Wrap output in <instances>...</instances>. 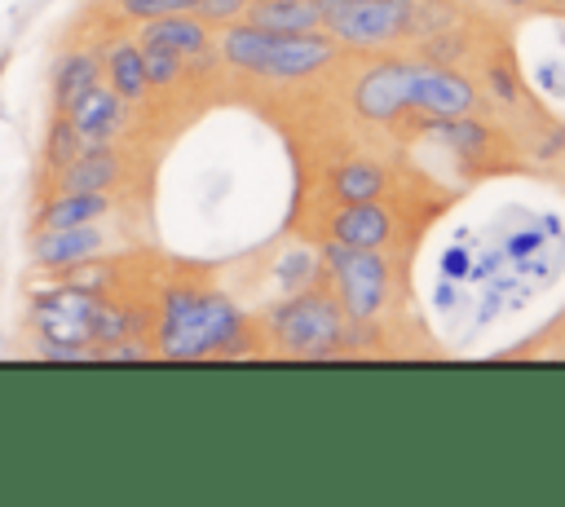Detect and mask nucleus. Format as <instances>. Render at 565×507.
I'll use <instances>...</instances> for the list:
<instances>
[{
  "label": "nucleus",
  "mask_w": 565,
  "mask_h": 507,
  "mask_svg": "<svg viewBox=\"0 0 565 507\" xmlns=\"http://www.w3.org/2000/svg\"><path fill=\"white\" fill-rule=\"evenodd\" d=\"M477 101L472 84L446 66H411V62H384L366 71L353 88V106L366 119L388 123L402 110H424V115H468Z\"/></svg>",
  "instance_id": "nucleus-1"
},
{
  "label": "nucleus",
  "mask_w": 565,
  "mask_h": 507,
  "mask_svg": "<svg viewBox=\"0 0 565 507\" xmlns=\"http://www.w3.org/2000/svg\"><path fill=\"white\" fill-rule=\"evenodd\" d=\"M243 339V313L234 309L230 295L221 291H199V287H172L159 309V331L154 348L163 357L190 362V357H225L238 353Z\"/></svg>",
  "instance_id": "nucleus-2"
},
{
  "label": "nucleus",
  "mask_w": 565,
  "mask_h": 507,
  "mask_svg": "<svg viewBox=\"0 0 565 507\" xmlns=\"http://www.w3.org/2000/svg\"><path fill=\"white\" fill-rule=\"evenodd\" d=\"M269 335L282 353L296 357H331L335 344L344 339V309L322 291H300L291 300H282L269 313Z\"/></svg>",
  "instance_id": "nucleus-3"
},
{
  "label": "nucleus",
  "mask_w": 565,
  "mask_h": 507,
  "mask_svg": "<svg viewBox=\"0 0 565 507\" xmlns=\"http://www.w3.org/2000/svg\"><path fill=\"white\" fill-rule=\"evenodd\" d=\"M102 291L93 287H75V282H53L44 291H31V309L26 322L35 331V339H53V344H93V322L102 309Z\"/></svg>",
  "instance_id": "nucleus-4"
},
{
  "label": "nucleus",
  "mask_w": 565,
  "mask_h": 507,
  "mask_svg": "<svg viewBox=\"0 0 565 507\" xmlns=\"http://www.w3.org/2000/svg\"><path fill=\"white\" fill-rule=\"evenodd\" d=\"M331 273L340 282V309L353 322H366L380 313L384 304V287H388V269L375 256V247H349V242H331L327 247Z\"/></svg>",
  "instance_id": "nucleus-5"
},
{
  "label": "nucleus",
  "mask_w": 565,
  "mask_h": 507,
  "mask_svg": "<svg viewBox=\"0 0 565 507\" xmlns=\"http://www.w3.org/2000/svg\"><path fill=\"white\" fill-rule=\"evenodd\" d=\"M331 40L344 44H384L411 22V0H353L335 13H322Z\"/></svg>",
  "instance_id": "nucleus-6"
},
{
  "label": "nucleus",
  "mask_w": 565,
  "mask_h": 507,
  "mask_svg": "<svg viewBox=\"0 0 565 507\" xmlns=\"http://www.w3.org/2000/svg\"><path fill=\"white\" fill-rule=\"evenodd\" d=\"M106 247V234L97 220L66 225V229H31V265L40 273H71L75 265H88Z\"/></svg>",
  "instance_id": "nucleus-7"
},
{
  "label": "nucleus",
  "mask_w": 565,
  "mask_h": 507,
  "mask_svg": "<svg viewBox=\"0 0 565 507\" xmlns=\"http://www.w3.org/2000/svg\"><path fill=\"white\" fill-rule=\"evenodd\" d=\"M335 57V40L331 35H313V31H296V35H278L269 31V44L256 62V75L269 79H300L318 66H327Z\"/></svg>",
  "instance_id": "nucleus-8"
},
{
  "label": "nucleus",
  "mask_w": 565,
  "mask_h": 507,
  "mask_svg": "<svg viewBox=\"0 0 565 507\" xmlns=\"http://www.w3.org/2000/svg\"><path fill=\"white\" fill-rule=\"evenodd\" d=\"M62 115L71 119V128L79 132L84 145H97V141H115V137L124 132V123H128V101H124L119 93H110L106 79H97V84L84 88Z\"/></svg>",
  "instance_id": "nucleus-9"
},
{
  "label": "nucleus",
  "mask_w": 565,
  "mask_h": 507,
  "mask_svg": "<svg viewBox=\"0 0 565 507\" xmlns=\"http://www.w3.org/2000/svg\"><path fill=\"white\" fill-rule=\"evenodd\" d=\"M124 176V154L110 145V141H97V145H79V154L71 163H62L49 181H44V194H66V190H102L110 194Z\"/></svg>",
  "instance_id": "nucleus-10"
},
{
  "label": "nucleus",
  "mask_w": 565,
  "mask_h": 507,
  "mask_svg": "<svg viewBox=\"0 0 565 507\" xmlns=\"http://www.w3.org/2000/svg\"><path fill=\"white\" fill-rule=\"evenodd\" d=\"M110 194L102 190H66V194H44L35 216H31V229H66V225H88V220H102L110 212Z\"/></svg>",
  "instance_id": "nucleus-11"
},
{
  "label": "nucleus",
  "mask_w": 565,
  "mask_h": 507,
  "mask_svg": "<svg viewBox=\"0 0 565 507\" xmlns=\"http://www.w3.org/2000/svg\"><path fill=\"white\" fill-rule=\"evenodd\" d=\"M102 75L110 84V93H119L128 106L146 101L150 93V79H146V66H141V44L137 40H110L106 53H102Z\"/></svg>",
  "instance_id": "nucleus-12"
},
{
  "label": "nucleus",
  "mask_w": 565,
  "mask_h": 507,
  "mask_svg": "<svg viewBox=\"0 0 565 507\" xmlns=\"http://www.w3.org/2000/svg\"><path fill=\"white\" fill-rule=\"evenodd\" d=\"M137 40L168 44V48H172V53H181V57H207V53H212V35H207L203 18H194V13L150 18V22H141V35H137Z\"/></svg>",
  "instance_id": "nucleus-13"
},
{
  "label": "nucleus",
  "mask_w": 565,
  "mask_h": 507,
  "mask_svg": "<svg viewBox=\"0 0 565 507\" xmlns=\"http://www.w3.org/2000/svg\"><path fill=\"white\" fill-rule=\"evenodd\" d=\"M102 79V57L93 48H66L53 71V110H66L84 88Z\"/></svg>",
  "instance_id": "nucleus-14"
},
{
  "label": "nucleus",
  "mask_w": 565,
  "mask_h": 507,
  "mask_svg": "<svg viewBox=\"0 0 565 507\" xmlns=\"http://www.w3.org/2000/svg\"><path fill=\"white\" fill-rule=\"evenodd\" d=\"M247 22L278 35H296V31H313L322 22V9L318 0H256L247 4Z\"/></svg>",
  "instance_id": "nucleus-15"
},
{
  "label": "nucleus",
  "mask_w": 565,
  "mask_h": 507,
  "mask_svg": "<svg viewBox=\"0 0 565 507\" xmlns=\"http://www.w3.org/2000/svg\"><path fill=\"white\" fill-rule=\"evenodd\" d=\"M335 229V242H349V247H380L393 229L388 212H380L375 203H344V212L331 220Z\"/></svg>",
  "instance_id": "nucleus-16"
},
{
  "label": "nucleus",
  "mask_w": 565,
  "mask_h": 507,
  "mask_svg": "<svg viewBox=\"0 0 565 507\" xmlns=\"http://www.w3.org/2000/svg\"><path fill=\"white\" fill-rule=\"evenodd\" d=\"M428 128H433L441 141H450L459 154H486V145H490V132H486L477 119H459V115H433V119H428Z\"/></svg>",
  "instance_id": "nucleus-17"
},
{
  "label": "nucleus",
  "mask_w": 565,
  "mask_h": 507,
  "mask_svg": "<svg viewBox=\"0 0 565 507\" xmlns=\"http://www.w3.org/2000/svg\"><path fill=\"white\" fill-rule=\"evenodd\" d=\"M380 190H384V172L375 163H349L335 172V194L344 203H375Z\"/></svg>",
  "instance_id": "nucleus-18"
},
{
  "label": "nucleus",
  "mask_w": 565,
  "mask_h": 507,
  "mask_svg": "<svg viewBox=\"0 0 565 507\" xmlns=\"http://www.w3.org/2000/svg\"><path fill=\"white\" fill-rule=\"evenodd\" d=\"M79 132L71 128V119L62 110H53V123H49V137H44V176H53L62 163H71L79 154Z\"/></svg>",
  "instance_id": "nucleus-19"
},
{
  "label": "nucleus",
  "mask_w": 565,
  "mask_h": 507,
  "mask_svg": "<svg viewBox=\"0 0 565 507\" xmlns=\"http://www.w3.org/2000/svg\"><path fill=\"white\" fill-rule=\"evenodd\" d=\"M141 44V66H146V79L150 88H172L181 79V53H172L168 44H154V40H137Z\"/></svg>",
  "instance_id": "nucleus-20"
},
{
  "label": "nucleus",
  "mask_w": 565,
  "mask_h": 507,
  "mask_svg": "<svg viewBox=\"0 0 565 507\" xmlns=\"http://www.w3.org/2000/svg\"><path fill=\"white\" fill-rule=\"evenodd\" d=\"M199 0H115V13L128 22H150V18H168V13H194Z\"/></svg>",
  "instance_id": "nucleus-21"
},
{
  "label": "nucleus",
  "mask_w": 565,
  "mask_h": 507,
  "mask_svg": "<svg viewBox=\"0 0 565 507\" xmlns=\"http://www.w3.org/2000/svg\"><path fill=\"white\" fill-rule=\"evenodd\" d=\"M35 357H44V362H93V344H53V339H35Z\"/></svg>",
  "instance_id": "nucleus-22"
},
{
  "label": "nucleus",
  "mask_w": 565,
  "mask_h": 507,
  "mask_svg": "<svg viewBox=\"0 0 565 507\" xmlns=\"http://www.w3.org/2000/svg\"><path fill=\"white\" fill-rule=\"evenodd\" d=\"M247 4H252V0H199L194 13H199L203 22H230V18L247 13Z\"/></svg>",
  "instance_id": "nucleus-23"
},
{
  "label": "nucleus",
  "mask_w": 565,
  "mask_h": 507,
  "mask_svg": "<svg viewBox=\"0 0 565 507\" xmlns=\"http://www.w3.org/2000/svg\"><path fill=\"white\" fill-rule=\"evenodd\" d=\"M486 79H490V93H494L499 101H512V97H516V84H512V75H508L503 66H490Z\"/></svg>",
  "instance_id": "nucleus-24"
},
{
  "label": "nucleus",
  "mask_w": 565,
  "mask_h": 507,
  "mask_svg": "<svg viewBox=\"0 0 565 507\" xmlns=\"http://www.w3.org/2000/svg\"><path fill=\"white\" fill-rule=\"evenodd\" d=\"M411 22H415V26H419V31H424V26H428V31H433V26H450V22H455V18H450V13H446V9H441V4H433V9H419V13H415V9H411Z\"/></svg>",
  "instance_id": "nucleus-25"
},
{
  "label": "nucleus",
  "mask_w": 565,
  "mask_h": 507,
  "mask_svg": "<svg viewBox=\"0 0 565 507\" xmlns=\"http://www.w3.org/2000/svg\"><path fill=\"white\" fill-rule=\"evenodd\" d=\"M468 269H472V265H468V251H463V247H450V251L441 256V273H446V278H468Z\"/></svg>",
  "instance_id": "nucleus-26"
},
{
  "label": "nucleus",
  "mask_w": 565,
  "mask_h": 507,
  "mask_svg": "<svg viewBox=\"0 0 565 507\" xmlns=\"http://www.w3.org/2000/svg\"><path fill=\"white\" fill-rule=\"evenodd\" d=\"M534 247H539V234H512V238H508V251H512V256H530Z\"/></svg>",
  "instance_id": "nucleus-27"
},
{
  "label": "nucleus",
  "mask_w": 565,
  "mask_h": 507,
  "mask_svg": "<svg viewBox=\"0 0 565 507\" xmlns=\"http://www.w3.org/2000/svg\"><path fill=\"white\" fill-rule=\"evenodd\" d=\"M305 273H309V260H305V256H291V265L282 269V282H287V287H296Z\"/></svg>",
  "instance_id": "nucleus-28"
},
{
  "label": "nucleus",
  "mask_w": 565,
  "mask_h": 507,
  "mask_svg": "<svg viewBox=\"0 0 565 507\" xmlns=\"http://www.w3.org/2000/svg\"><path fill=\"white\" fill-rule=\"evenodd\" d=\"M561 145H565V128H556V132L539 145V159H556V150H561Z\"/></svg>",
  "instance_id": "nucleus-29"
},
{
  "label": "nucleus",
  "mask_w": 565,
  "mask_h": 507,
  "mask_svg": "<svg viewBox=\"0 0 565 507\" xmlns=\"http://www.w3.org/2000/svg\"><path fill=\"white\" fill-rule=\"evenodd\" d=\"M344 4H353V0H318L322 13H335V9H344Z\"/></svg>",
  "instance_id": "nucleus-30"
},
{
  "label": "nucleus",
  "mask_w": 565,
  "mask_h": 507,
  "mask_svg": "<svg viewBox=\"0 0 565 507\" xmlns=\"http://www.w3.org/2000/svg\"><path fill=\"white\" fill-rule=\"evenodd\" d=\"M4 66H9V53H0V75H4Z\"/></svg>",
  "instance_id": "nucleus-31"
}]
</instances>
